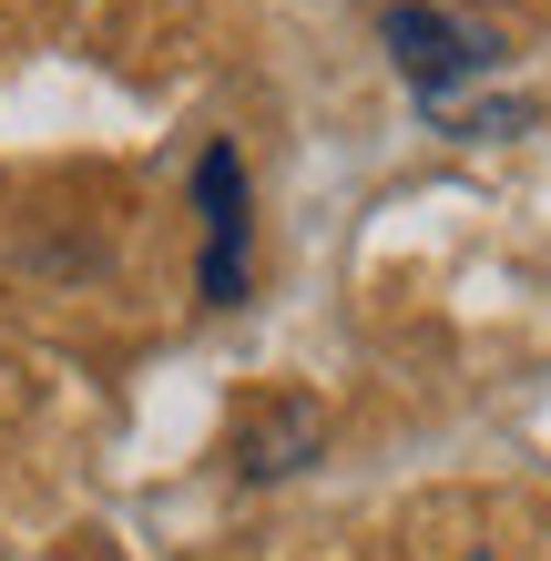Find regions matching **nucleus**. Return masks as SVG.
I'll return each mask as SVG.
<instances>
[{
    "label": "nucleus",
    "mask_w": 551,
    "mask_h": 561,
    "mask_svg": "<svg viewBox=\"0 0 551 561\" xmlns=\"http://www.w3.org/2000/svg\"><path fill=\"white\" fill-rule=\"evenodd\" d=\"M194 205H205V307H236L245 296V163L205 144L194 163Z\"/></svg>",
    "instance_id": "2"
},
{
    "label": "nucleus",
    "mask_w": 551,
    "mask_h": 561,
    "mask_svg": "<svg viewBox=\"0 0 551 561\" xmlns=\"http://www.w3.org/2000/svg\"><path fill=\"white\" fill-rule=\"evenodd\" d=\"M317 439H328L317 409H307V399H276V409H255V419L236 428V470H245V480H286L297 459H317Z\"/></svg>",
    "instance_id": "3"
},
{
    "label": "nucleus",
    "mask_w": 551,
    "mask_h": 561,
    "mask_svg": "<svg viewBox=\"0 0 551 561\" xmlns=\"http://www.w3.org/2000/svg\"><path fill=\"white\" fill-rule=\"evenodd\" d=\"M470 561H491V551H470Z\"/></svg>",
    "instance_id": "4"
},
{
    "label": "nucleus",
    "mask_w": 551,
    "mask_h": 561,
    "mask_svg": "<svg viewBox=\"0 0 551 561\" xmlns=\"http://www.w3.org/2000/svg\"><path fill=\"white\" fill-rule=\"evenodd\" d=\"M378 42H388V61H399V82L418 92V103H449L460 82H480L501 61V42L480 21H460V11H429V0H388L378 11Z\"/></svg>",
    "instance_id": "1"
}]
</instances>
